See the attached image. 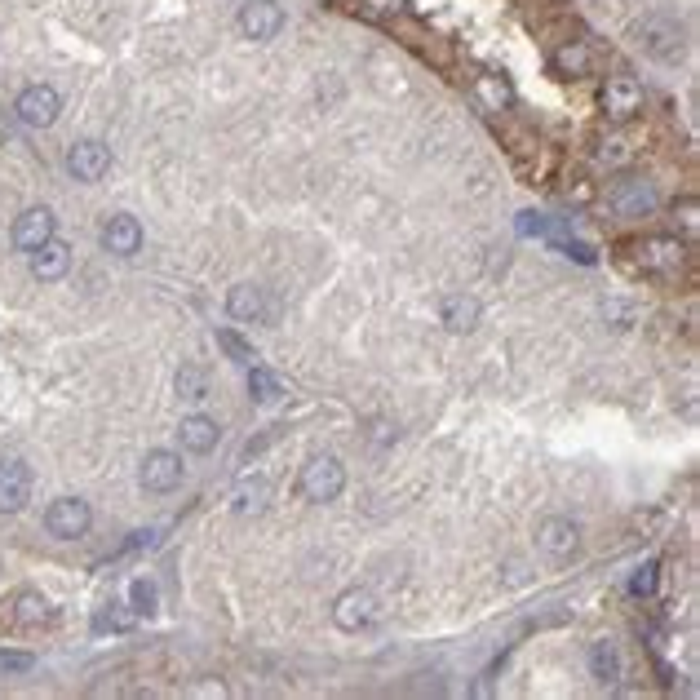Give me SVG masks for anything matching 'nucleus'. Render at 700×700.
I'll return each mask as SVG.
<instances>
[{
	"label": "nucleus",
	"mask_w": 700,
	"mask_h": 700,
	"mask_svg": "<svg viewBox=\"0 0 700 700\" xmlns=\"http://www.w3.org/2000/svg\"><path fill=\"white\" fill-rule=\"evenodd\" d=\"M634 45L656 63H683L687 54V32L665 14H647L634 23Z\"/></svg>",
	"instance_id": "nucleus-1"
},
{
	"label": "nucleus",
	"mask_w": 700,
	"mask_h": 700,
	"mask_svg": "<svg viewBox=\"0 0 700 700\" xmlns=\"http://www.w3.org/2000/svg\"><path fill=\"white\" fill-rule=\"evenodd\" d=\"M382 621V603H377L373 590H364V585H350L333 599V625L342 634H364L373 630V625Z\"/></svg>",
	"instance_id": "nucleus-2"
},
{
	"label": "nucleus",
	"mask_w": 700,
	"mask_h": 700,
	"mask_svg": "<svg viewBox=\"0 0 700 700\" xmlns=\"http://www.w3.org/2000/svg\"><path fill=\"white\" fill-rule=\"evenodd\" d=\"M89 528H94V510H89L85 497H58V501H49V510H45V532H49V537L76 541V537H85Z\"/></svg>",
	"instance_id": "nucleus-3"
},
{
	"label": "nucleus",
	"mask_w": 700,
	"mask_h": 700,
	"mask_svg": "<svg viewBox=\"0 0 700 700\" xmlns=\"http://www.w3.org/2000/svg\"><path fill=\"white\" fill-rule=\"evenodd\" d=\"M346 488V466L337 457H311L302 466V497L306 501H337Z\"/></svg>",
	"instance_id": "nucleus-4"
},
{
	"label": "nucleus",
	"mask_w": 700,
	"mask_h": 700,
	"mask_svg": "<svg viewBox=\"0 0 700 700\" xmlns=\"http://www.w3.org/2000/svg\"><path fill=\"white\" fill-rule=\"evenodd\" d=\"M634 262L652 275H674L687 262V244L674 240V235H647V240L634 244Z\"/></svg>",
	"instance_id": "nucleus-5"
},
{
	"label": "nucleus",
	"mask_w": 700,
	"mask_h": 700,
	"mask_svg": "<svg viewBox=\"0 0 700 700\" xmlns=\"http://www.w3.org/2000/svg\"><path fill=\"white\" fill-rule=\"evenodd\" d=\"M14 111L27 129H49L58 120V111H63V98H58L54 85H27L23 94L14 98Z\"/></svg>",
	"instance_id": "nucleus-6"
},
{
	"label": "nucleus",
	"mask_w": 700,
	"mask_h": 700,
	"mask_svg": "<svg viewBox=\"0 0 700 700\" xmlns=\"http://www.w3.org/2000/svg\"><path fill=\"white\" fill-rule=\"evenodd\" d=\"M182 475H187V466H182V457L178 452H169V448H156V452H147L142 457V470H138V483H142V492H173L182 483Z\"/></svg>",
	"instance_id": "nucleus-7"
},
{
	"label": "nucleus",
	"mask_w": 700,
	"mask_h": 700,
	"mask_svg": "<svg viewBox=\"0 0 700 700\" xmlns=\"http://www.w3.org/2000/svg\"><path fill=\"white\" fill-rule=\"evenodd\" d=\"M537 545H541L545 559L568 563L572 554H576V545H581V528H576L568 514H550V519L537 528Z\"/></svg>",
	"instance_id": "nucleus-8"
},
{
	"label": "nucleus",
	"mask_w": 700,
	"mask_h": 700,
	"mask_svg": "<svg viewBox=\"0 0 700 700\" xmlns=\"http://www.w3.org/2000/svg\"><path fill=\"white\" fill-rule=\"evenodd\" d=\"M107 169H111V147H107V142L85 138V142H76V147L67 151V173L76 182H102V178H107Z\"/></svg>",
	"instance_id": "nucleus-9"
},
{
	"label": "nucleus",
	"mask_w": 700,
	"mask_h": 700,
	"mask_svg": "<svg viewBox=\"0 0 700 700\" xmlns=\"http://www.w3.org/2000/svg\"><path fill=\"white\" fill-rule=\"evenodd\" d=\"M603 111L612 120H634L638 111H643V85H638L634 76H607L603 85Z\"/></svg>",
	"instance_id": "nucleus-10"
},
{
	"label": "nucleus",
	"mask_w": 700,
	"mask_h": 700,
	"mask_svg": "<svg viewBox=\"0 0 700 700\" xmlns=\"http://www.w3.org/2000/svg\"><path fill=\"white\" fill-rule=\"evenodd\" d=\"M32 501V470L23 461L5 457L0 461V514H18Z\"/></svg>",
	"instance_id": "nucleus-11"
},
{
	"label": "nucleus",
	"mask_w": 700,
	"mask_h": 700,
	"mask_svg": "<svg viewBox=\"0 0 700 700\" xmlns=\"http://www.w3.org/2000/svg\"><path fill=\"white\" fill-rule=\"evenodd\" d=\"M54 621H58L54 603L40 590H18L14 599H9V625H18V630H45V625H54Z\"/></svg>",
	"instance_id": "nucleus-12"
},
{
	"label": "nucleus",
	"mask_w": 700,
	"mask_h": 700,
	"mask_svg": "<svg viewBox=\"0 0 700 700\" xmlns=\"http://www.w3.org/2000/svg\"><path fill=\"white\" fill-rule=\"evenodd\" d=\"M240 32L249 40H275L284 32L280 0H249V5L240 9Z\"/></svg>",
	"instance_id": "nucleus-13"
},
{
	"label": "nucleus",
	"mask_w": 700,
	"mask_h": 700,
	"mask_svg": "<svg viewBox=\"0 0 700 700\" xmlns=\"http://www.w3.org/2000/svg\"><path fill=\"white\" fill-rule=\"evenodd\" d=\"M656 187L647 178H625L612 187V209L621 213V218H647V213L656 209Z\"/></svg>",
	"instance_id": "nucleus-14"
},
{
	"label": "nucleus",
	"mask_w": 700,
	"mask_h": 700,
	"mask_svg": "<svg viewBox=\"0 0 700 700\" xmlns=\"http://www.w3.org/2000/svg\"><path fill=\"white\" fill-rule=\"evenodd\" d=\"M102 249L116 257H133L142 249V222L133 213H116V218L102 222Z\"/></svg>",
	"instance_id": "nucleus-15"
},
{
	"label": "nucleus",
	"mask_w": 700,
	"mask_h": 700,
	"mask_svg": "<svg viewBox=\"0 0 700 700\" xmlns=\"http://www.w3.org/2000/svg\"><path fill=\"white\" fill-rule=\"evenodd\" d=\"M45 240H54V213L49 209H27L14 222V249L18 253H36Z\"/></svg>",
	"instance_id": "nucleus-16"
},
{
	"label": "nucleus",
	"mask_w": 700,
	"mask_h": 700,
	"mask_svg": "<svg viewBox=\"0 0 700 700\" xmlns=\"http://www.w3.org/2000/svg\"><path fill=\"white\" fill-rule=\"evenodd\" d=\"M71 271V244L67 240H45L40 249L32 253V275L40 284H54V280H63V275Z\"/></svg>",
	"instance_id": "nucleus-17"
},
{
	"label": "nucleus",
	"mask_w": 700,
	"mask_h": 700,
	"mask_svg": "<svg viewBox=\"0 0 700 700\" xmlns=\"http://www.w3.org/2000/svg\"><path fill=\"white\" fill-rule=\"evenodd\" d=\"M178 439H182V452H195V457H204V452L218 448L222 426H218L213 417H204V413H191V417H182Z\"/></svg>",
	"instance_id": "nucleus-18"
},
{
	"label": "nucleus",
	"mask_w": 700,
	"mask_h": 700,
	"mask_svg": "<svg viewBox=\"0 0 700 700\" xmlns=\"http://www.w3.org/2000/svg\"><path fill=\"white\" fill-rule=\"evenodd\" d=\"M266 293L257 284H235L231 293H226V315L231 319H240V324H262L266 319Z\"/></svg>",
	"instance_id": "nucleus-19"
},
{
	"label": "nucleus",
	"mask_w": 700,
	"mask_h": 700,
	"mask_svg": "<svg viewBox=\"0 0 700 700\" xmlns=\"http://www.w3.org/2000/svg\"><path fill=\"white\" fill-rule=\"evenodd\" d=\"M439 319L452 328V333H470L479 324V302L470 293H444L439 302Z\"/></svg>",
	"instance_id": "nucleus-20"
},
{
	"label": "nucleus",
	"mask_w": 700,
	"mask_h": 700,
	"mask_svg": "<svg viewBox=\"0 0 700 700\" xmlns=\"http://www.w3.org/2000/svg\"><path fill=\"white\" fill-rule=\"evenodd\" d=\"M550 67L559 71V76H590L594 49L585 45V40H563V45L550 54Z\"/></svg>",
	"instance_id": "nucleus-21"
},
{
	"label": "nucleus",
	"mask_w": 700,
	"mask_h": 700,
	"mask_svg": "<svg viewBox=\"0 0 700 700\" xmlns=\"http://www.w3.org/2000/svg\"><path fill=\"white\" fill-rule=\"evenodd\" d=\"M475 98L483 111H506L514 102V85L501 71H483V76H475Z\"/></svg>",
	"instance_id": "nucleus-22"
},
{
	"label": "nucleus",
	"mask_w": 700,
	"mask_h": 700,
	"mask_svg": "<svg viewBox=\"0 0 700 700\" xmlns=\"http://www.w3.org/2000/svg\"><path fill=\"white\" fill-rule=\"evenodd\" d=\"M590 674L599 678L603 687H612L621 678V652H616L612 638H594L590 643Z\"/></svg>",
	"instance_id": "nucleus-23"
},
{
	"label": "nucleus",
	"mask_w": 700,
	"mask_h": 700,
	"mask_svg": "<svg viewBox=\"0 0 700 700\" xmlns=\"http://www.w3.org/2000/svg\"><path fill=\"white\" fill-rule=\"evenodd\" d=\"M266 501H271V483L266 479H244L240 488H235V514H262L266 510Z\"/></svg>",
	"instance_id": "nucleus-24"
},
{
	"label": "nucleus",
	"mask_w": 700,
	"mask_h": 700,
	"mask_svg": "<svg viewBox=\"0 0 700 700\" xmlns=\"http://www.w3.org/2000/svg\"><path fill=\"white\" fill-rule=\"evenodd\" d=\"M656 585H661V563L647 559V563H638V568L630 572V581H625V594H630V599H652Z\"/></svg>",
	"instance_id": "nucleus-25"
},
{
	"label": "nucleus",
	"mask_w": 700,
	"mask_h": 700,
	"mask_svg": "<svg viewBox=\"0 0 700 700\" xmlns=\"http://www.w3.org/2000/svg\"><path fill=\"white\" fill-rule=\"evenodd\" d=\"M249 395L257 399V404H275V399L284 395V386H280V377H275L271 368L249 364Z\"/></svg>",
	"instance_id": "nucleus-26"
},
{
	"label": "nucleus",
	"mask_w": 700,
	"mask_h": 700,
	"mask_svg": "<svg viewBox=\"0 0 700 700\" xmlns=\"http://www.w3.org/2000/svg\"><path fill=\"white\" fill-rule=\"evenodd\" d=\"M178 395L187 399V404H200V399H209V373L204 368H195V364H187L178 373Z\"/></svg>",
	"instance_id": "nucleus-27"
},
{
	"label": "nucleus",
	"mask_w": 700,
	"mask_h": 700,
	"mask_svg": "<svg viewBox=\"0 0 700 700\" xmlns=\"http://www.w3.org/2000/svg\"><path fill=\"white\" fill-rule=\"evenodd\" d=\"M156 603H160L156 585H151L147 576H138V581L129 585V607H133V612H138V616H151V612H156Z\"/></svg>",
	"instance_id": "nucleus-28"
},
{
	"label": "nucleus",
	"mask_w": 700,
	"mask_h": 700,
	"mask_svg": "<svg viewBox=\"0 0 700 700\" xmlns=\"http://www.w3.org/2000/svg\"><path fill=\"white\" fill-rule=\"evenodd\" d=\"M138 612L129 603H107V612H98V630H133Z\"/></svg>",
	"instance_id": "nucleus-29"
},
{
	"label": "nucleus",
	"mask_w": 700,
	"mask_h": 700,
	"mask_svg": "<svg viewBox=\"0 0 700 700\" xmlns=\"http://www.w3.org/2000/svg\"><path fill=\"white\" fill-rule=\"evenodd\" d=\"M218 346L226 350V355H231L235 359V364H244V368H249L253 364V346L249 342H244V337L240 333H235V328H218Z\"/></svg>",
	"instance_id": "nucleus-30"
},
{
	"label": "nucleus",
	"mask_w": 700,
	"mask_h": 700,
	"mask_svg": "<svg viewBox=\"0 0 700 700\" xmlns=\"http://www.w3.org/2000/svg\"><path fill=\"white\" fill-rule=\"evenodd\" d=\"M519 231H523V235H541V240H554V244L563 240L559 226H554L550 218H541V213H523V218H519Z\"/></svg>",
	"instance_id": "nucleus-31"
},
{
	"label": "nucleus",
	"mask_w": 700,
	"mask_h": 700,
	"mask_svg": "<svg viewBox=\"0 0 700 700\" xmlns=\"http://www.w3.org/2000/svg\"><path fill=\"white\" fill-rule=\"evenodd\" d=\"M594 156H599L603 164H625L634 151L625 147V138H616V133H612V138H599V151H594Z\"/></svg>",
	"instance_id": "nucleus-32"
},
{
	"label": "nucleus",
	"mask_w": 700,
	"mask_h": 700,
	"mask_svg": "<svg viewBox=\"0 0 700 700\" xmlns=\"http://www.w3.org/2000/svg\"><path fill=\"white\" fill-rule=\"evenodd\" d=\"M368 5V14H377V18H408V0H364Z\"/></svg>",
	"instance_id": "nucleus-33"
},
{
	"label": "nucleus",
	"mask_w": 700,
	"mask_h": 700,
	"mask_svg": "<svg viewBox=\"0 0 700 700\" xmlns=\"http://www.w3.org/2000/svg\"><path fill=\"white\" fill-rule=\"evenodd\" d=\"M36 661L27 652H0V669H5V674H23V669H32Z\"/></svg>",
	"instance_id": "nucleus-34"
},
{
	"label": "nucleus",
	"mask_w": 700,
	"mask_h": 700,
	"mask_svg": "<svg viewBox=\"0 0 700 700\" xmlns=\"http://www.w3.org/2000/svg\"><path fill=\"white\" fill-rule=\"evenodd\" d=\"M674 213H683V231L696 235V226H700L696 222V200H683V209H674Z\"/></svg>",
	"instance_id": "nucleus-35"
}]
</instances>
